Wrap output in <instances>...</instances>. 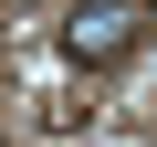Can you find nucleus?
I'll list each match as a JSON object with an SVG mask.
<instances>
[{"label": "nucleus", "instance_id": "f257e3e1", "mask_svg": "<svg viewBox=\"0 0 157 147\" xmlns=\"http://www.w3.org/2000/svg\"><path fill=\"white\" fill-rule=\"evenodd\" d=\"M126 42H136V0H73L63 11V53L73 63H126Z\"/></svg>", "mask_w": 157, "mask_h": 147}]
</instances>
